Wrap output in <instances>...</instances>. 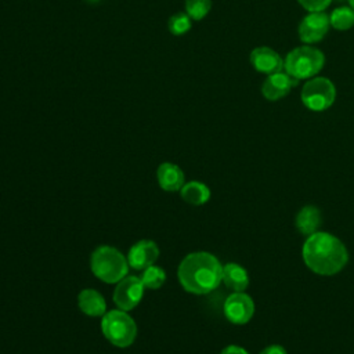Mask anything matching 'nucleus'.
Returning <instances> with one entry per match:
<instances>
[{
	"label": "nucleus",
	"mask_w": 354,
	"mask_h": 354,
	"mask_svg": "<svg viewBox=\"0 0 354 354\" xmlns=\"http://www.w3.org/2000/svg\"><path fill=\"white\" fill-rule=\"evenodd\" d=\"M140 278L147 289H158L166 282V272L162 267L152 264L145 270H142V274Z\"/></svg>",
	"instance_id": "obj_19"
},
{
	"label": "nucleus",
	"mask_w": 354,
	"mask_h": 354,
	"mask_svg": "<svg viewBox=\"0 0 354 354\" xmlns=\"http://www.w3.org/2000/svg\"><path fill=\"white\" fill-rule=\"evenodd\" d=\"M329 26V15L325 11L308 12L299 24V39L306 44L317 43L325 37Z\"/></svg>",
	"instance_id": "obj_9"
},
{
	"label": "nucleus",
	"mask_w": 354,
	"mask_h": 354,
	"mask_svg": "<svg viewBox=\"0 0 354 354\" xmlns=\"http://www.w3.org/2000/svg\"><path fill=\"white\" fill-rule=\"evenodd\" d=\"M300 98L303 105L314 112H322L332 106L336 98L335 84L322 76H314L303 86Z\"/></svg>",
	"instance_id": "obj_6"
},
{
	"label": "nucleus",
	"mask_w": 354,
	"mask_h": 354,
	"mask_svg": "<svg viewBox=\"0 0 354 354\" xmlns=\"http://www.w3.org/2000/svg\"><path fill=\"white\" fill-rule=\"evenodd\" d=\"M144 283L140 277L126 275L122 278L113 290V303L123 311L133 310L142 299L144 295Z\"/></svg>",
	"instance_id": "obj_7"
},
{
	"label": "nucleus",
	"mask_w": 354,
	"mask_h": 354,
	"mask_svg": "<svg viewBox=\"0 0 354 354\" xmlns=\"http://www.w3.org/2000/svg\"><path fill=\"white\" fill-rule=\"evenodd\" d=\"M101 330L108 342L116 347H129L137 336L134 319L123 310H111L101 318Z\"/></svg>",
	"instance_id": "obj_5"
},
{
	"label": "nucleus",
	"mask_w": 354,
	"mask_h": 354,
	"mask_svg": "<svg viewBox=\"0 0 354 354\" xmlns=\"http://www.w3.org/2000/svg\"><path fill=\"white\" fill-rule=\"evenodd\" d=\"M260 354H288V353H286V350H285L282 346H279V344H271V346L263 348Z\"/></svg>",
	"instance_id": "obj_23"
},
{
	"label": "nucleus",
	"mask_w": 354,
	"mask_h": 354,
	"mask_svg": "<svg viewBox=\"0 0 354 354\" xmlns=\"http://www.w3.org/2000/svg\"><path fill=\"white\" fill-rule=\"evenodd\" d=\"M212 8V0H185V11L191 19L205 18Z\"/></svg>",
	"instance_id": "obj_20"
},
{
	"label": "nucleus",
	"mask_w": 354,
	"mask_h": 354,
	"mask_svg": "<svg viewBox=\"0 0 354 354\" xmlns=\"http://www.w3.org/2000/svg\"><path fill=\"white\" fill-rule=\"evenodd\" d=\"M77 304L88 317H102L106 311L105 299L94 289H83L77 296Z\"/></svg>",
	"instance_id": "obj_14"
},
{
	"label": "nucleus",
	"mask_w": 354,
	"mask_h": 354,
	"mask_svg": "<svg viewBox=\"0 0 354 354\" xmlns=\"http://www.w3.org/2000/svg\"><path fill=\"white\" fill-rule=\"evenodd\" d=\"M324 53L313 46H300L288 53L283 59V71L297 80L311 79L324 68Z\"/></svg>",
	"instance_id": "obj_4"
},
{
	"label": "nucleus",
	"mask_w": 354,
	"mask_h": 354,
	"mask_svg": "<svg viewBox=\"0 0 354 354\" xmlns=\"http://www.w3.org/2000/svg\"><path fill=\"white\" fill-rule=\"evenodd\" d=\"M221 282L234 292H245L249 286V275L242 266L236 263H227L223 266Z\"/></svg>",
	"instance_id": "obj_15"
},
{
	"label": "nucleus",
	"mask_w": 354,
	"mask_h": 354,
	"mask_svg": "<svg viewBox=\"0 0 354 354\" xmlns=\"http://www.w3.org/2000/svg\"><path fill=\"white\" fill-rule=\"evenodd\" d=\"M90 267L98 279L106 283H118L127 275L129 261L116 248L102 245L91 253Z\"/></svg>",
	"instance_id": "obj_3"
},
{
	"label": "nucleus",
	"mask_w": 354,
	"mask_h": 354,
	"mask_svg": "<svg viewBox=\"0 0 354 354\" xmlns=\"http://www.w3.org/2000/svg\"><path fill=\"white\" fill-rule=\"evenodd\" d=\"M189 29H191V18L188 14L178 12V14H174L173 17H170L169 30L173 35L180 36V35H184L185 32H188Z\"/></svg>",
	"instance_id": "obj_21"
},
{
	"label": "nucleus",
	"mask_w": 354,
	"mask_h": 354,
	"mask_svg": "<svg viewBox=\"0 0 354 354\" xmlns=\"http://www.w3.org/2000/svg\"><path fill=\"white\" fill-rule=\"evenodd\" d=\"M223 275V266L209 252H194L187 254L177 270L181 286L194 295H206L214 290Z\"/></svg>",
	"instance_id": "obj_2"
},
{
	"label": "nucleus",
	"mask_w": 354,
	"mask_h": 354,
	"mask_svg": "<svg viewBox=\"0 0 354 354\" xmlns=\"http://www.w3.org/2000/svg\"><path fill=\"white\" fill-rule=\"evenodd\" d=\"M88 1H90V3H97L98 0H88Z\"/></svg>",
	"instance_id": "obj_26"
},
{
	"label": "nucleus",
	"mask_w": 354,
	"mask_h": 354,
	"mask_svg": "<svg viewBox=\"0 0 354 354\" xmlns=\"http://www.w3.org/2000/svg\"><path fill=\"white\" fill-rule=\"evenodd\" d=\"M250 64L257 72L267 73V75H271L283 69V59L281 58V55L275 50L266 46L256 47L254 50H252Z\"/></svg>",
	"instance_id": "obj_12"
},
{
	"label": "nucleus",
	"mask_w": 354,
	"mask_h": 354,
	"mask_svg": "<svg viewBox=\"0 0 354 354\" xmlns=\"http://www.w3.org/2000/svg\"><path fill=\"white\" fill-rule=\"evenodd\" d=\"M297 84V79H295L285 71H279L268 75V77L263 82L261 94L268 101H278L288 95L290 90Z\"/></svg>",
	"instance_id": "obj_10"
},
{
	"label": "nucleus",
	"mask_w": 354,
	"mask_h": 354,
	"mask_svg": "<svg viewBox=\"0 0 354 354\" xmlns=\"http://www.w3.org/2000/svg\"><path fill=\"white\" fill-rule=\"evenodd\" d=\"M301 254L306 266L313 272L325 277L340 272L348 261L346 245L337 236L324 231L307 236Z\"/></svg>",
	"instance_id": "obj_1"
},
{
	"label": "nucleus",
	"mask_w": 354,
	"mask_h": 354,
	"mask_svg": "<svg viewBox=\"0 0 354 354\" xmlns=\"http://www.w3.org/2000/svg\"><path fill=\"white\" fill-rule=\"evenodd\" d=\"M297 1L308 12H315V11H325L329 7L332 0H297Z\"/></svg>",
	"instance_id": "obj_22"
},
{
	"label": "nucleus",
	"mask_w": 354,
	"mask_h": 354,
	"mask_svg": "<svg viewBox=\"0 0 354 354\" xmlns=\"http://www.w3.org/2000/svg\"><path fill=\"white\" fill-rule=\"evenodd\" d=\"M159 257V248L153 241L142 239L136 242L127 254L129 266L134 270H145L147 267L155 264Z\"/></svg>",
	"instance_id": "obj_11"
},
{
	"label": "nucleus",
	"mask_w": 354,
	"mask_h": 354,
	"mask_svg": "<svg viewBox=\"0 0 354 354\" xmlns=\"http://www.w3.org/2000/svg\"><path fill=\"white\" fill-rule=\"evenodd\" d=\"M295 225L300 234L307 236L317 232L321 225V212L313 205L303 206L296 214Z\"/></svg>",
	"instance_id": "obj_16"
},
{
	"label": "nucleus",
	"mask_w": 354,
	"mask_h": 354,
	"mask_svg": "<svg viewBox=\"0 0 354 354\" xmlns=\"http://www.w3.org/2000/svg\"><path fill=\"white\" fill-rule=\"evenodd\" d=\"M348 4H350V7L354 10V0H348Z\"/></svg>",
	"instance_id": "obj_25"
},
{
	"label": "nucleus",
	"mask_w": 354,
	"mask_h": 354,
	"mask_svg": "<svg viewBox=\"0 0 354 354\" xmlns=\"http://www.w3.org/2000/svg\"><path fill=\"white\" fill-rule=\"evenodd\" d=\"M329 24L337 30H347L354 26V10L348 6L337 7L329 15Z\"/></svg>",
	"instance_id": "obj_18"
},
{
	"label": "nucleus",
	"mask_w": 354,
	"mask_h": 354,
	"mask_svg": "<svg viewBox=\"0 0 354 354\" xmlns=\"http://www.w3.org/2000/svg\"><path fill=\"white\" fill-rule=\"evenodd\" d=\"M254 314V301L245 292H234L224 301L225 318L236 325H243Z\"/></svg>",
	"instance_id": "obj_8"
},
{
	"label": "nucleus",
	"mask_w": 354,
	"mask_h": 354,
	"mask_svg": "<svg viewBox=\"0 0 354 354\" xmlns=\"http://www.w3.org/2000/svg\"><path fill=\"white\" fill-rule=\"evenodd\" d=\"M220 354H249L243 347H239V346H235V344H231V346H227L223 348V351Z\"/></svg>",
	"instance_id": "obj_24"
},
{
	"label": "nucleus",
	"mask_w": 354,
	"mask_h": 354,
	"mask_svg": "<svg viewBox=\"0 0 354 354\" xmlns=\"http://www.w3.org/2000/svg\"><path fill=\"white\" fill-rule=\"evenodd\" d=\"M180 195L187 203L201 206L210 199V189L206 184L201 181H189L181 187Z\"/></svg>",
	"instance_id": "obj_17"
},
{
	"label": "nucleus",
	"mask_w": 354,
	"mask_h": 354,
	"mask_svg": "<svg viewBox=\"0 0 354 354\" xmlns=\"http://www.w3.org/2000/svg\"><path fill=\"white\" fill-rule=\"evenodd\" d=\"M156 178L160 188L165 191H180L185 184V177L183 170L170 162L162 163L156 170Z\"/></svg>",
	"instance_id": "obj_13"
}]
</instances>
